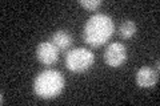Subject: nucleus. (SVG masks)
I'll return each mask as SVG.
<instances>
[{
	"instance_id": "obj_1",
	"label": "nucleus",
	"mask_w": 160,
	"mask_h": 106,
	"mask_svg": "<svg viewBox=\"0 0 160 106\" xmlns=\"http://www.w3.org/2000/svg\"><path fill=\"white\" fill-rule=\"evenodd\" d=\"M115 32L113 20L104 13H95L84 25L83 37L84 41L93 48H99L107 44Z\"/></svg>"
},
{
	"instance_id": "obj_2",
	"label": "nucleus",
	"mask_w": 160,
	"mask_h": 106,
	"mask_svg": "<svg viewBox=\"0 0 160 106\" xmlns=\"http://www.w3.org/2000/svg\"><path fill=\"white\" fill-rule=\"evenodd\" d=\"M66 80L64 76L55 69L43 70L36 76L33 81V92L42 99H53L62 94Z\"/></svg>"
},
{
	"instance_id": "obj_3",
	"label": "nucleus",
	"mask_w": 160,
	"mask_h": 106,
	"mask_svg": "<svg viewBox=\"0 0 160 106\" xmlns=\"http://www.w3.org/2000/svg\"><path fill=\"white\" fill-rule=\"evenodd\" d=\"M95 62V54L87 48H73L66 56V67L72 73L87 72Z\"/></svg>"
},
{
	"instance_id": "obj_4",
	"label": "nucleus",
	"mask_w": 160,
	"mask_h": 106,
	"mask_svg": "<svg viewBox=\"0 0 160 106\" xmlns=\"http://www.w3.org/2000/svg\"><path fill=\"white\" fill-rule=\"evenodd\" d=\"M104 62L111 68H119L127 60V48L122 43H111L104 49Z\"/></svg>"
},
{
	"instance_id": "obj_5",
	"label": "nucleus",
	"mask_w": 160,
	"mask_h": 106,
	"mask_svg": "<svg viewBox=\"0 0 160 106\" xmlns=\"http://www.w3.org/2000/svg\"><path fill=\"white\" fill-rule=\"evenodd\" d=\"M36 58L40 64L51 67L59 60V49L51 41H42L36 47Z\"/></svg>"
},
{
	"instance_id": "obj_6",
	"label": "nucleus",
	"mask_w": 160,
	"mask_h": 106,
	"mask_svg": "<svg viewBox=\"0 0 160 106\" xmlns=\"http://www.w3.org/2000/svg\"><path fill=\"white\" fill-rule=\"evenodd\" d=\"M135 80L139 88H152L159 81V70L151 67H142L136 72Z\"/></svg>"
},
{
	"instance_id": "obj_7",
	"label": "nucleus",
	"mask_w": 160,
	"mask_h": 106,
	"mask_svg": "<svg viewBox=\"0 0 160 106\" xmlns=\"http://www.w3.org/2000/svg\"><path fill=\"white\" fill-rule=\"evenodd\" d=\"M51 43L56 47L59 50H67L68 48L72 47L73 39L71 36V33H68L67 31H58L52 35Z\"/></svg>"
},
{
	"instance_id": "obj_8",
	"label": "nucleus",
	"mask_w": 160,
	"mask_h": 106,
	"mask_svg": "<svg viewBox=\"0 0 160 106\" xmlns=\"http://www.w3.org/2000/svg\"><path fill=\"white\" fill-rule=\"evenodd\" d=\"M136 29H138L136 24L132 20H124L119 27V35H120V37L128 40V39H132L136 35Z\"/></svg>"
},
{
	"instance_id": "obj_9",
	"label": "nucleus",
	"mask_w": 160,
	"mask_h": 106,
	"mask_svg": "<svg viewBox=\"0 0 160 106\" xmlns=\"http://www.w3.org/2000/svg\"><path fill=\"white\" fill-rule=\"evenodd\" d=\"M79 4L86 8L87 11H96V9L103 4V2L102 0H80Z\"/></svg>"
}]
</instances>
